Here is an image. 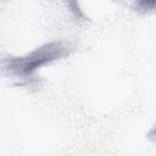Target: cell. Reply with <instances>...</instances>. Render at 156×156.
<instances>
[{
	"label": "cell",
	"mask_w": 156,
	"mask_h": 156,
	"mask_svg": "<svg viewBox=\"0 0 156 156\" xmlns=\"http://www.w3.org/2000/svg\"><path fill=\"white\" fill-rule=\"evenodd\" d=\"M57 56V48H52L51 45L48 46L46 49H40V51L35 52L30 58L27 60V62L24 63V71L26 72H30L32 69L37 68L38 66L43 65L44 62L52 60L54 57Z\"/></svg>",
	"instance_id": "6da1fadb"
}]
</instances>
